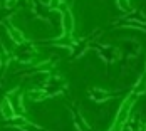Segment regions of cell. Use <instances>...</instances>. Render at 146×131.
Here are the masks:
<instances>
[{"label": "cell", "instance_id": "4", "mask_svg": "<svg viewBox=\"0 0 146 131\" xmlns=\"http://www.w3.org/2000/svg\"><path fill=\"white\" fill-rule=\"evenodd\" d=\"M2 111H3V116L5 118H12L14 116V113H12L14 109H12V106H10L7 101H3V104H2Z\"/></svg>", "mask_w": 146, "mask_h": 131}, {"label": "cell", "instance_id": "1", "mask_svg": "<svg viewBox=\"0 0 146 131\" xmlns=\"http://www.w3.org/2000/svg\"><path fill=\"white\" fill-rule=\"evenodd\" d=\"M136 99H138V96H136L134 92H131V94L123 101L121 108H119V113H117V118H116V128H119L121 124H124V123H126V119H128L129 113H131L133 102L136 101Z\"/></svg>", "mask_w": 146, "mask_h": 131}, {"label": "cell", "instance_id": "3", "mask_svg": "<svg viewBox=\"0 0 146 131\" xmlns=\"http://www.w3.org/2000/svg\"><path fill=\"white\" fill-rule=\"evenodd\" d=\"M133 92H134L136 96L145 94V92H146V76H141V77H139V82H138L136 87L133 89Z\"/></svg>", "mask_w": 146, "mask_h": 131}, {"label": "cell", "instance_id": "2", "mask_svg": "<svg viewBox=\"0 0 146 131\" xmlns=\"http://www.w3.org/2000/svg\"><path fill=\"white\" fill-rule=\"evenodd\" d=\"M91 96L94 101H106L111 98V94H108L106 91H101V89H91Z\"/></svg>", "mask_w": 146, "mask_h": 131}]
</instances>
